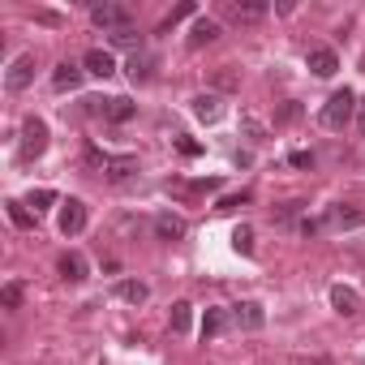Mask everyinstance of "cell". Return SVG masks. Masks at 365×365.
I'll list each match as a JSON object with an SVG mask.
<instances>
[{
    "mask_svg": "<svg viewBox=\"0 0 365 365\" xmlns=\"http://www.w3.org/2000/svg\"><path fill=\"white\" fill-rule=\"evenodd\" d=\"M352 112H356V95L344 86V91H335V95L322 103V125H327V129H344V125L352 120Z\"/></svg>",
    "mask_w": 365,
    "mask_h": 365,
    "instance_id": "obj_1",
    "label": "cell"
},
{
    "mask_svg": "<svg viewBox=\"0 0 365 365\" xmlns=\"http://www.w3.org/2000/svg\"><path fill=\"white\" fill-rule=\"evenodd\" d=\"M43 150H48V125H43L39 116H26V120H22V146H18V159L31 163V159H39Z\"/></svg>",
    "mask_w": 365,
    "mask_h": 365,
    "instance_id": "obj_2",
    "label": "cell"
},
{
    "mask_svg": "<svg viewBox=\"0 0 365 365\" xmlns=\"http://www.w3.org/2000/svg\"><path fill=\"white\" fill-rule=\"evenodd\" d=\"M86 163H91V168H103V172H108V180H125L129 172H138V159H133V155L112 159V155H108V150H99V146H91V150H86Z\"/></svg>",
    "mask_w": 365,
    "mask_h": 365,
    "instance_id": "obj_3",
    "label": "cell"
},
{
    "mask_svg": "<svg viewBox=\"0 0 365 365\" xmlns=\"http://www.w3.org/2000/svg\"><path fill=\"white\" fill-rule=\"evenodd\" d=\"M86 108H91L95 116H103L108 125H125V120L138 116V103H133V99H86Z\"/></svg>",
    "mask_w": 365,
    "mask_h": 365,
    "instance_id": "obj_4",
    "label": "cell"
},
{
    "mask_svg": "<svg viewBox=\"0 0 365 365\" xmlns=\"http://www.w3.org/2000/svg\"><path fill=\"white\" fill-rule=\"evenodd\" d=\"M91 18H95V26H103L108 35H116V31H133V14H129L125 5H95Z\"/></svg>",
    "mask_w": 365,
    "mask_h": 365,
    "instance_id": "obj_5",
    "label": "cell"
},
{
    "mask_svg": "<svg viewBox=\"0 0 365 365\" xmlns=\"http://www.w3.org/2000/svg\"><path fill=\"white\" fill-rule=\"evenodd\" d=\"M220 185H224L220 176H207V180H168L163 190L176 198H202V194H220Z\"/></svg>",
    "mask_w": 365,
    "mask_h": 365,
    "instance_id": "obj_6",
    "label": "cell"
},
{
    "mask_svg": "<svg viewBox=\"0 0 365 365\" xmlns=\"http://www.w3.org/2000/svg\"><path fill=\"white\" fill-rule=\"evenodd\" d=\"M86 228V202L82 198H65L61 202V232L65 237H78Z\"/></svg>",
    "mask_w": 365,
    "mask_h": 365,
    "instance_id": "obj_7",
    "label": "cell"
},
{
    "mask_svg": "<svg viewBox=\"0 0 365 365\" xmlns=\"http://www.w3.org/2000/svg\"><path fill=\"white\" fill-rule=\"evenodd\" d=\"M224 18L228 22H237V26H245V22H262L267 18V0H245V5H224Z\"/></svg>",
    "mask_w": 365,
    "mask_h": 365,
    "instance_id": "obj_8",
    "label": "cell"
},
{
    "mask_svg": "<svg viewBox=\"0 0 365 365\" xmlns=\"http://www.w3.org/2000/svg\"><path fill=\"white\" fill-rule=\"evenodd\" d=\"M232 322H237L241 331H262L267 309H262L258 301H241V305H232Z\"/></svg>",
    "mask_w": 365,
    "mask_h": 365,
    "instance_id": "obj_9",
    "label": "cell"
},
{
    "mask_svg": "<svg viewBox=\"0 0 365 365\" xmlns=\"http://www.w3.org/2000/svg\"><path fill=\"white\" fill-rule=\"evenodd\" d=\"M31 82H35V56H18V61H14V69L5 73V86L18 95V91H26Z\"/></svg>",
    "mask_w": 365,
    "mask_h": 365,
    "instance_id": "obj_10",
    "label": "cell"
},
{
    "mask_svg": "<svg viewBox=\"0 0 365 365\" xmlns=\"http://www.w3.org/2000/svg\"><path fill=\"white\" fill-rule=\"evenodd\" d=\"M305 65L314 69V78H335V69H339V56H335L331 48H309Z\"/></svg>",
    "mask_w": 365,
    "mask_h": 365,
    "instance_id": "obj_11",
    "label": "cell"
},
{
    "mask_svg": "<svg viewBox=\"0 0 365 365\" xmlns=\"http://www.w3.org/2000/svg\"><path fill=\"white\" fill-rule=\"evenodd\" d=\"M82 78H86V69L73 65V61H61V65L52 69V86H56V91H78Z\"/></svg>",
    "mask_w": 365,
    "mask_h": 365,
    "instance_id": "obj_12",
    "label": "cell"
},
{
    "mask_svg": "<svg viewBox=\"0 0 365 365\" xmlns=\"http://www.w3.org/2000/svg\"><path fill=\"white\" fill-rule=\"evenodd\" d=\"M194 116H198L202 125H215V120L224 116V99H220L215 91H207V95H194Z\"/></svg>",
    "mask_w": 365,
    "mask_h": 365,
    "instance_id": "obj_13",
    "label": "cell"
},
{
    "mask_svg": "<svg viewBox=\"0 0 365 365\" xmlns=\"http://www.w3.org/2000/svg\"><path fill=\"white\" fill-rule=\"evenodd\" d=\"M155 237L159 241H180V237H185V220H180V215H172V211H159L155 215Z\"/></svg>",
    "mask_w": 365,
    "mask_h": 365,
    "instance_id": "obj_14",
    "label": "cell"
},
{
    "mask_svg": "<svg viewBox=\"0 0 365 365\" xmlns=\"http://www.w3.org/2000/svg\"><path fill=\"white\" fill-rule=\"evenodd\" d=\"M82 69H86V73H95V78H112V73H116V61H112V52L91 48V52L82 56Z\"/></svg>",
    "mask_w": 365,
    "mask_h": 365,
    "instance_id": "obj_15",
    "label": "cell"
},
{
    "mask_svg": "<svg viewBox=\"0 0 365 365\" xmlns=\"http://www.w3.org/2000/svg\"><path fill=\"white\" fill-rule=\"evenodd\" d=\"M56 267H61V275H65L69 284H82V279L91 275V267H86V258H82L78 250H69V254H61V262H56Z\"/></svg>",
    "mask_w": 365,
    "mask_h": 365,
    "instance_id": "obj_16",
    "label": "cell"
},
{
    "mask_svg": "<svg viewBox=\"0 0 365 365\" xmlns=\"http://www.w3.org/2000/svg\"><path fill=\"white\" fill-rule=\"evenodd\" d=\"M331 305H335V314H344V318L361 314V297H356L348 284H335V288H331Z\"/></svg>",
    "mask_w": 365,
    "mask_h": 365,
    "instance_id": "obj_17",
    "label": "cell"
},
{
    "mask_svg": "<svg viewBox=\"0 0 365 365\" xmlns=\"http://www.w3.org/2000/svg\"><path fill=\"white\" fill-rule=\"evenodd\" d=\"M365 224V211H344V207H331L322 215V232L327 228H361Z\"/></svg>",
    "mask_w": 365,
    "mask_h": 365,
    "instance_id": "obj_18",
    "label": "cell"
},
{
    "mask_svg": "<svg viewBox=\"0 0 365 365\" xmlns=\"http://www.w3.org/2000/svg\"><path fill=\"white\" fill-rule=\"evenodd\" d=\"M215 39H220V22H215V18H198L194 31H190V48H207V43H215Z\"/></svg>",
    "mask_w": 365,
    "mask_h": 365,
    "instance_id": "obj_19",
    "label": "cell"
},
{
    "mask_svg": "<svg viewBox=\"0 0 365 365\" xmlns=\"http://www.w3.org/2000/svg\"><path fill=\"white\" fill-rule=\"evenodd\" d=\"M168 322H172L176 335H190V327H194V305H190V301H176L172 314H168Z\"/></svg>",
    "mask_w": 365,
    "mask_h": 365,
    "instance_id": "obj_20",
    "label": "cell"
},
{
    "mask_svg": "<svg viewBox=\"0 0 365 365\" xmlns=\"http://www.w3.org/2000/svg\"><path fill=\"white\" fill-rule=\"evenodd\" d=\"M224 327H228V309L211 305V309L202 314V339H215V335H224Z\"/></svg>",
    "mask_w": 365,
    "mask_h": 365,
    "instance_id": "obj_21",
    "label": "cell"
},
{
    "mask_svg": "<svg viewBox=\"0 0 365 365\" xmlns=\"http://www.w3.org/2000/svg\"><path fill=\"white\" fill-rule=\"evenodd\" d=\"M116 297L129 301V305H142V301L150 297V288H146L142 279H120V284H116Z\"/></svg>",
    "mask_w": 365,
    "mask_h": 365,
    "instance_id": "obj_22",
    "label": "cell"
},
{
    "mask_svg": "<svg viewBox=\"0 0 365 365\" xmlns=\"http://www.w3.org/2000/svg\"><path fill=\"white\" fill-rule=\"evenodd\" d=\"M9 207V220H14V228H35V211H26V202H5Z\"/></svg>",
    "mask_w": 365,
    "mask_h": 365,
    "instance_id": "obj_23",
    "label": "cell"
},
{
    "mask_svg": "<svg viewBox=\"0 0 365 365\" xmlns=\"http://www.w3.org/2000/svg\"><path fill=\"white\" fill-rule=\"evenodd\" d=\"M194 9H198L194 0H185V5H176V9H172V14H168L163 22H159V35H168V31H172V26L180 22V18H194Z\"/></svg>",
    "mask_w": 365,
    "mask_h": 365,
    "instance_id": "obj_24",
    "label": "cell"
},
{
    "mask_svg": "<svg viewBox=\"0 0 365 365\" xmlns=\"http://www.w3.org/2000/svg\"><path fill=\"white\" fill-rule=\"evenodd\" d=\"M150 69H155V61L133 52V61H129V78H133V82H150Z\"/></svg>",
    "mask_w": 365,
    "mask_h": 365,
    "instance_id": "obj_25",
    "label": "cell"
},
{
    "mask_svg": "<svg viewBox=\"0 0 365 365\" xmlns=\"http://www.w3.org/2000/svg\"><path fill=\"white\" fill-rule=\"evenodd\" d=\"M232 250H237V254H245V258H254V228H245V224H241V228L232 232Z\"/></svg>",
    "mask_w": 365,
    "mask_h": 365,
    "instance_id": "obj_26",
    "label": "cell"
},
{
    "mask_svg": "<svg viewBox=\"0 0 365 365\" xmlns=\"http://www.w3.org/2000/svg\"><path fill=\"white\" fill-rule=\"evenodd\" d=\"M0 305H5V309H22V284L18 279L0 288Z\"/></svg>",
    "mask_w": 365,
    "mask_h": 365,
    "instance_id": "obj_27",
    "label": "cell"
},
{
    "mask_svg": "<svg viewBox=\"0 0 365 365\" xmlns=\"http://www.w3.org/2000/svg\"><path fill=\"white\" fill-rule=\"evenodd\" d=\"M292 120H301V103H297V99H288V103L275 112V129H284V125H292Z\"/></svg>",
    "mask_w": 365,
    "mask_h": 365,
    "instance_id": "obj_28",
    "label": "cell"
},
{
    "mask_svg": "<svg viewBox=\"0 0 365 365\" xmlns=\"http://www.w3.org/2000/svg\"><path fill=\"white\" fill-rule=\"evenodd\" d=\"M52 202H56V190H31V198H26V207H35V215L48 211Z\"/></svg>",
    "mask_w": 365,
    "mask_h": 365,
    "instance_id": "obj_29",
    "label": "cell"
},
{
    "mask_svg": "<svg viewBox=\"0 0 365 365\" xmlns=\"http://www.w3.org/2000/svg\"><path fill=\"white\" fill-rule=\"evenodd\" d=\"M241 129H245V138H250V142H267V125H262V120L241 116Z\"/></svg>",
    "mask_w": 365,
    "mask_h": 365,
    "instance_id": "obj_30",
    "label": "cell"
},
{
    "mask_svg": "<svg viewBox=\"0 0 365 365\" xmlns=\"http://www.w3.org/2000/svg\"><path fill=\"white\" fill-rule=\"evenodd\" d=\"M250 198H254L250 190H241V194H228V198H220V207H215V211H237V207H245Z\"/></svg>",
    "mask_w": 365,
    "mask_h": 365,
    "instance_id": "obj_31",
    "label": "cell"
},
{
    "mask_svg": "<svg viewBox=\"0 0 365 365\" xmlns=\"http://www.w3.org/2000/svg\"><path fill=\"white\" fill-rule=\"evenodd\" d=\"M108 39H112L116 48H138V43H142V35H133V31H116V35H108Z\"/></svg>",
    "mask_w": 365,
    "mask_h": 365,
    "instance_id": "obj_32",
    "label": "cell"
},
{
    "mask_svg": "<svg viewBox=\"0 0 365 365\" xmlns=\"http://www.w3.org/2000/svg\"><path fill=\"white\" fill-rule=\"evenodd\" d=\"M176 150H180V155H185V159H194V155H202V146H198L194 138H185V133H180V138H176Z\"/></svg>",
    "mask_w": 365,
    "mask_h": 365,
    "instance_id": "obj_33",
    "label": "cell"
},
{
    "mask_svg": "<svg viewBox=\"0 0 365 365\" xmlns=\"http://www.w3.org/2000/svg\"><path fill=\"white\" fill-rule=\"evenodd\" d=\"M215 86H220V91H232V86H237V73H232V69H220V73H215Z\"/></svg>",
    "mask_w": 365,
    "mask_h": 365,
    "instance_id": "obj_34",
    "label": "cell"
},
{
    "mask_svg": "<svg viewBox=\"0 0 365 365\" xmlns=\"http://www.w3.org/2000/svg\"><path fill=\"white\" fill-rule=\"evenodd\" d=\"M288 163H292V168H314V155H309V150H292Z\"/></svg>",
    "mask_w": 365,
    "mask_h": 365,
    "instance_id": "obj_35",
    "label": "cell"
},
{
    "mask_svg": "<svg viewBox=\"0 0 365 365\" xmlns=\"http://www.w3.org/2000/svg\"><path fill=\"white\" fill-rule=\"evenodd\" d=\"M314 365H331V361H327V356H318V361H314Z\"/></svg>",
    "mask_w": 365,
    "mask_h": 365,
    "instance_id": "obj_36",
    "label": "cell"
},
{
    "mask_svg": "<svg viewBox=\"0 0 365 365\" xmlns=\"http://www.w3.org/2000/svg\"><path fill=\"white\" fill-rule=\"evenodd\" d=\"M361 133H365V120H361Z\"/></svg>",
    "mask_w": 365,
    "mask_h": 365,
    "instance_id": "obj_37",
    "label": "cell"
}]
</instances>
